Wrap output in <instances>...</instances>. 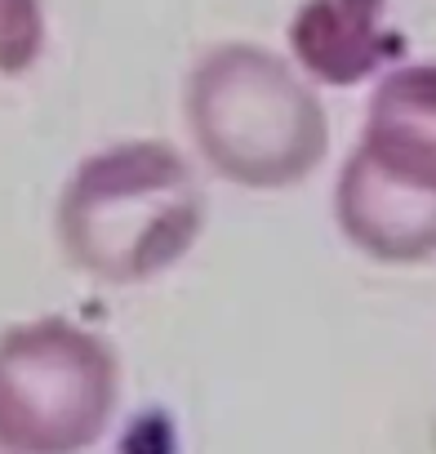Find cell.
Segmentation results:
<instances>
[{"label": "cell", "instance_id": "obj_1", "mask_svg": "<svg viewBox=\"0 0 436 454\" xmlns=\"http://www.w3.org/2000/svg\"><path fill=\"white\" fill-rule=\"evenodd\" d=\"M205 218L191 165L156 138L85 156L58 196V241L98 281L134 286L178 263Z\"/></svg>", "mask_w": 436, "mask_h": 454}, {"label": "cell", "instance_id": "obj_4", "mask_svg": "<svg viewBox=\"0 0 436 454\" xmlns=\"http://www.w3.org/2000/svg\"><path fill=\"white\" fill-rule=\"evenodd\" d=\"M121 396L116 352L63 321L41 317L0 334V441L19 454L90 450Z\"/></svg>", "mask_w": 436, "mask_h": 454}, {"label": "cell", "instance_id": "obj_6", "mask_svg": "<svg viewBox=\"0 0 436 454\" xmlns=\"http://www.w3.org/2000/svg\"><path fill=\"white\" fill-rule=\"evenodd\" d=\"M45 41L41 0H0V72H23Z\"/></svg>", "mask_w": 436, "mask_h": 454}, {"label": "cell", "instance_id": "obj_2", "mask_svg": "<svg viewBox=\"0 0 436 454\" xmlns=\"http://www.w3.org/2000/svg\"><path fill=\"white\" fill-rule=\"evenodd\" d=\"M187 125L200 156L241 187H294L330 143L312 81L268 45L223 41L187 76Z\"/></svg>", "mask_w": 436, "mask_h": 454}, {"label": "cell", "instance_id": "obj_5", "mask_svg": "<svg viewBox=\"0 0 436 454\" xmlns=\"http://www.w3.org/2000/svg\"><path fill=\"white\" fill-rule=\"evenodd\" d=\"M383 5L387 0H303L290 19L294 63L325 85L365 81L396 54Z\"/></svg>", "mask_w": 436, "mask_h": 454}, {"label": "cell", "instance_id": "obj_7", "mask_svg": "<svg viewBox=\"0 0 436 454\" xmlns=\"http://www.w3.org/2000/svg\"><path fill=\"white\" fill-rule=\"evenodd\" d=\"M0 454H19V450H10V445H5V441H0Z\"/></svg>", "mask_w": 436, "mask_h": 454}, {"label": "cell", "instance_id": "obj_3", "mask_svg": "<svg viewBox=\"0 0 436 454\" xmlns=\"http://www.w3.org/2000/svg\"><path fill=\"white\" fill-rule=\"evenodd\" d=\"M343 237L383 263L436 254V63H396L370 94L334 187Z\"/></svg>", "mask_w": 436, "mask_h": 454}]
</instances>
